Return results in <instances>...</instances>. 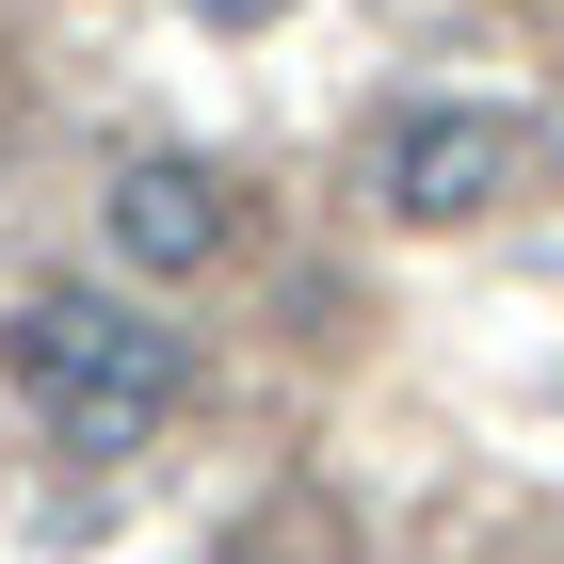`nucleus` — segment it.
<instances>
[{
    "label": "nucleus",
    "mask_w": 564,
    "mask_h": 564,
    "mask_svg": "<svg viewBox=\"0 0 564 564\" xmlns=\"http://www.w3.org/2000/svg\"><path fill=\"white\" fill-rule=\"evenodd\" d=\"M97 226H113V259H130L145 291H177V274L226 259V177L210 162H130L113 194H97Z\"/></svg>",
    "instance_id": "3"
},
{
    "label": "nucleus",
    "mask_w": 564,
    "mask_h": 564,
    "mask_svg": "<svg viewBox=\"0 0 564 564\" xmlns=\"http://www.w3.org/2000/svg\"><path fill=\"white\" fill-rule=\"evenodd\" d=\"M226 564H306V549H274V532H242V549H226Z\"/></svg>",
    "instance_id": "5"
},
{
    "label": "nucleus",
    "mask_w": 564,
    "mask_h": 564,
    "mask_svg": "<svg viewBox=\"0 0 564 564\" xmlns=\"http://www.w3.org/2000/svg\"><path fill=\"white\" fill-rule=\"evenodd\" d=\"M517 162H532V130L500 97H420V113H388V145H371V194H388V226H484L517 194Z\"/></svg>",
    "instance_id": "2"
},
{
    "label": "nucleus",
    "mask_w": 564,
    "mask_h": 564,
    "mask_svg": "<svg viewBox=\"0 0 564 564\" xmlns=\"http://www.w3.org/2000/svg\"><path fill=\"white\" fill-rule=\"evenodd\" d=\"M194 17H210V33H259V17H274V0H194Z\"/></svg>",
    "instance_id": "4"
},
{
    "label": "nucleus",
    "mask_w": 564,
    "mask_h": 564,
    "mask_svg": "<svg viewBox=\"0 0 564 564\" xmlns=\"http://www.w3.org/2000/svg\"><path fill=\"white\" fill-rule=\"evenodd\" d=\"M0 388L33 403L65 452H130V435L194 388V355H177V323H145V306H113V291H17L0 306Z\"/></svg>",
    "instance_id": "1"
}]
</instances>
